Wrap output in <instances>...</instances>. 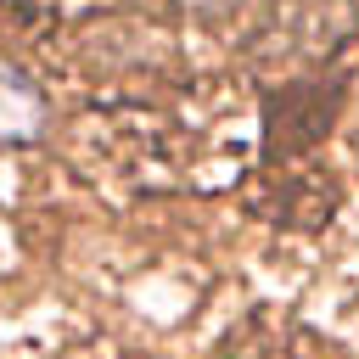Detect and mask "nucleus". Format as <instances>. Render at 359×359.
Here are the masks:
<instances>
[{
	"instance_id": "f257e3e1",
	"label": "nucleus",
	"mask_w": 359,
	"mask_h": 359,
	"mask_svg": "<svg viewBox=\"0 0 359 359\" xmlns=\"http://www.w3.org/2000/svg\"><path fill=\"white\" fill-rule=\"evenodd\" d=\"M45 129V101H39V84L0 62V146H17V140H34Z\"/></svg>"
},
{
	"instance_id": "f03ea898",
	"label": "nucleus",
	"mask_w": 359,
	"mask_h": 359,
	"mask_svg": "<svg viewBox=\"0 0 359 359\" xmlns=\"http://www.w3.org/2000/svg\"><path fill=\"white\" fill-rule=\"evenodd\" d=\"M191 6H219V0H191Z\"/></svg>"
}]
</instances>
